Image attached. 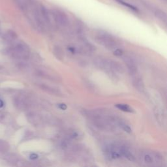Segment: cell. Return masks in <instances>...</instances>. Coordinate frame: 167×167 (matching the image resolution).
I'll return each mask as SVG.
<instances>
[{
  "mask_svg": "<svg viewBox=\"0 0 167 167\" xmlns=\"http://www.w3.org/2000/svg\"><path fill=\"white\" fill-rule=\"evenodd\" d=\"M6 55L12 58L19 60H26L29 59L31 51L29 46L24 42H19L16 45L10 46L5 49Z\"/></svg>",
  "mask_w": 167,
  "mask_h": 167,
  "instance_id": "6da1fadb",
  "label": "cell"
},
{
  "mask_svg": "<svg viewBox=\"0 0 167 167\" xmlns=\"http://www.w3.org/2000/svg\"><path fill=\"white\" fill-rule=\"evenodd\" d=\"M95 41L108 49H114L117 46L114 37L106 31H99L95 35Z\"/></svg>",
  "mask_w": 167,
  "mask_h": 167,
  "instance_id": "7a4b0ae2",
  "label": "cell"
},
{
  "mask_svg": "<svg viewBox=\"0 0 167 167\" xmlns=\"http://www.w3.org/2000/svg\"><path fill=\"white\" fill-rule=\"evenodd\" d=\"M52 16L56 22L60 26L65 27L68 25L69 17L65 12L59 9H55L52 12Z\"/></svg>",
  "mask_w": 167,
  "mask_h": 167,
  "instance_id": "3957f363",
  "label": "cell"
},
{
  "mask_svg": "<svg viewBox=\"0 0 167 167\" xmlns=\"http://www.w3.org/2000/svg\"><path fill=\"white\" fill-rule=\"evenodd\" d=\"M26 119H27L28 122L32 125L33 126L38 127L41 126L44 122V119H43L42 117L39 114L35 112L30 111L26 114Z\"/></svg>",
  "mask_w": 167,
  "mask_h": 167,
  "instance_id": "277c9868",
  "label": "cell"
},
{
  "mask_svg": "<svg viewBox=\"0 0 167 167\" xmlns=\"http://www.w3.org/2000/svg\"><path fill=\"white\" fill-rule=\"evenodd\" d=\"M12 104L19 111H26L30 106V103L28 100L21 96H15L12 99Z\"/></svg>",
  "mask_w": 167,
  "mask_h": 167,
  "instance_id": "5b68a950",
  "label": "cell"
},
{
  "mask_svg": "<svg viewBox=\"0 0 167 167\" xmlns=\"http://www.w3.org/2000/svg\"><path fill=\"white\" fill-rule=\"evenodd\" d=\"M36 75H37L39 77H41L45 80H48V81H50L51 82H61V78H60L59 76L54 74V73L46 71V70H42V69L36 70Z\"/></svg>",
  "mask_w": 167,
  "mask_h": 167,
  "instance_id": "8992f818",
  "label": "cell"
},
{
  "mask_svg": "<svg viewBox=\"0 0 167 167\" xmlns=\"http://www.w3.org/2000/svg\"><path fill=\"white\" fill-rule=\"evenodd\" d=\"M123 61L124 62L130 74L133 76L137 74V67H136L134 60L131 58H130L129 56H125L123 57Z\"/></svg>",
  "mask_w": 167,
  "mask_h": 167,
  "instance_id": "52a82bcc",
  "label": "cell"
},
{
  "mask_svg": "<svg viewBox=\"0 0 167 167\" xmlns=\"http://www.w3.org/2000/svg\"><path fill=\"white\" fill-rule=\"evenodd\" d=\"M39 88L42 89V91L45 92L49 93V94L54 95L56 96H61L62 95V92L58 88L53 87L52 86H49L46 84H38Z\"/></svg>",
  "mask_w": 167,
  "mask_h": 167,
  "instance_id": "ba28073f",
  "label": "cell"
},
{
  "mask_svg": "<svg viewBox=\"0 0 167 167\" xmlns=\"http://www.w3.org/2000/svg\"><path fill=\"white\" fill-rule=\"evenodd\" d=\"M17 38V34L12 30H9L2 35L3 41L6 45H11Z\"/></svg>",
  "mask_w": 167,
  "mask_h": 167,
  "instance_id": "9c48e42d",
  "label": "cell"
},
{
  "mask_svg": "<svg viewBox=\"0 0 167 167\" xmlns=\"http://www.w3.org/2000/svg\"><path fill=\"white\" fill-rule=\"evenodd\" d=\"M108 67L110 71L113 74L116 73H122L123 72V68L122 65L116 61L112 59H108Z\"/></svg>",
  "mask_w": 167,
  "mask_h": 167,
  "instance_id": "30bf717a",
  "label": "cell"
},
{
  "mask_svg": "<svg viewBox=\"0 0 167 167\" xmlns=\"http://www.w3.org/2000/svg\"><path fill=\"white\" fill-rule=\"evenodd\" d=\"M67 138H69L70 140H80L83 137L82 133L77 131L75 129H69L67 132Z\"/></svg>",
  "mask_w": 167,
  "mask_h": 167,
  "instance_id": "8fae6325",
  "label": "cell"
},
{
  "mask_svg": "<svg viewBox=\"0 0 167 167\" xmlns=\"http://www.w3.org/2000/svg\"><path fill=\"white\" fill-rule=\"evenodd\" d=\"M133 84L135 88L140 92H142L144 89V84L143 81L137 74L133 76Z\"/></svg>",
  "mask_w": 167,
  "mask_h": 167,
  "instance_id": "7c38bea8",
  "label": "cell"
},
{
  "mask_svg": "<svg viewBox=\"0 0 167 167\" xmlns=\"http://www.w3.org/2000/svg\"><path fill=\"white\" fill-rule=\"evenodd\" d=\"M39 11L41 12V15L42 19L44 20L46 24H51V15L48 11V9H46L45 6L41 5L39 7Z\"/></svg>",
  "mask_w": 167,
  "mask_h": 167,
  "instance_id": "4fadbf2b",
  "label": "cell"
},
{
  "mask_svg": "<svg viewBox=\"0 0 167 167\" xmlns=\"http://www.w3.org/2000/svg\"><path fill=\"white\" fill-rule=\"evenodd\" d=\"M53 54L56 57V58L59 60V61H62V60L64 59V51H63V50L62 49L61 46L58 45H55L54 48H53Z\"/></svg>",
  "mask_w": 167,
  "mask_h": 167,
  "instance_id": "5bb4252c",
  "label": "cell"
},
{
  "mask_svg": "<svg viewBox=\"0 0 167 167\" xmlns=\"http://www.w3.org/2000/svg\"><path fill=\"white\" fill-rule=\"evenodd\" d=\"M16 4L22 11H27L31 5V0H15Z\"/></svg>",
  "mask_w": 167,
  "mask_h": 167,
  "instance_id": "9a60e30c",
  "label": "cell"
},
{
  "mask_svg": "<svg viewBox=\"0 0 167 167\" xmlns=\"http://www.w3.org/2000/svg\"><path fill=\"white\" fill-rule=\"evenodd\" d=\"M153 14L155 16V17L162 21L164 24L167 22V14L163 10L160 9H153Z\"/></svg>",
  "mask_w": 167,
  "mask_h": 167,
  "instance_id": "2e32d148",
  "label": "cell"
},
{
  "mask_svg": "<svg viewBox=\"0 0 167 167\" xmlns=\"http://www.w3.org/2000/svg\"><path fill=\"white\" fill-rule=\"evenodd\" d=\"M5 159L9 164L15 166L19 161L18 156L15 153H6V155H5Z\"/></svg>",
  "mask_w": 167,
  "mask_h": 167,
  "instance_id": "e0dca14e",
  "label": "cell"
},
{
  "mask_svg": "<svg viewBox=\"0 0 167 167\" xmlns=\"http://www.w3.org/2000/svg\"><path fill=\"white\" fill-rule=\"evenodd\" d=\"M10 149L9 144L5 140L0 139V153H7Z\"/></svg>",
  "mask_w": 167,
  "mask_h": 167,
  "instance_id": "ac0fdd59",
  "label": "cell"
},
{
  "mask_svg": "<svg viewBox=\"0 0 167 167\" xmlns=\"http://www.w3.org/2000/svg\"><path fill=\"white\" fill-rule=\"evenodd\" d=\"M116 107L118 108L120 111L125 112H128V113H131L133 112V109L129 106L128 105L126 104H117L116 105Z\"/></svg>",
  "mask_w": 167,
  "mask_h": 167,
  "instance_id": "d6986e66",
  "label": "cell"
},
{
  "mask_svg": "<svg viewBox=\"0 0 167 167\" xmlns=\"http://www.w3.org/2000/svg\"><path fill=\"white\" fill-rule=\"evenodd\" d=\"M84 149V146L82 144H76L73 145L72 147V150L75 153H81Z\"/></svg>",
  "mask_w": 167,
  "mask_h": 167,
  "instance_id": "ffe728a7",
  "label": "cell"
},
{
  "mask_svg": "<svg viewBox=\"0 0 167 167\" xmlns=\"http://www.w3.org/2000/svg\"><path fill=\"white\" fill-rule=\"evenodd\" d=\"M71 140H70L68 138H65L63 139L62 141L61 142V148L63 149H66L69 148L70 145H71Z\"/></svg>",
  "mask_w": 167,
  "mask_h": 167,
  "instance_id": "44dd1931",
  "label": "cell"
},
{
  "mask_svg": "<svg viewBox=\"0 0 167 167\" xmlns=\"http://www.w3.org/2000/svg\"><path fill=\"white\" fill-rule=\"evenodd\" d=\"M33 137H34V134H33V132L29 130V131L25 132V134L24 135V137H23V139H24V141H28V140H30L33 138Z\"/></svg>",
  "mask_w": 167,
  "mask_h": 167,
  "instance_id": "7402d4cb",
  "label": "cell"
},
{
  "mask_svg": "<svg viewBox=\"0 0 167 167\" xmlns=\"http://www.w3.org/2000/svg\"><path fill=\"white\" fill-rule=\"evenodd\" d=\"M15 166L16 167H32V166L30 165L27 161H23V160H20V159Z\"/></svg>",
  "mask_w": 167,
  "mask_h": 167,
  "instance_id": "603a6c76",
  "label": "cell"
},
{
  "mask_svg": "<svg viewBox=\"0 0 167 167\" xmlns=\"http://www.w3.org/2000/svg\"><path fill=\"white\" fill-rule=\"evenodd\" d=\"M65 159L66 161H67V162H69V163L75 162V160H76V159H75V156L71 155V154H68V155H65Z\"/></svg>",
  "mask_w": 167,
  "mask_h": 167,
  "instance_id": "cb8c5ba5",
  "label": "cell"
},
{
  "mask_svg": "<svg viewBox=\"0 0 167 167\" xmlns=\"http://www.w3.org/2000/svg\"><path fill=\"white\" fill-rule=\"evenodd\" d=\"M16 66L18 67V68L21 69H26L28 67V65L24 62H19L18 63H17V65Z\"/></svg>",
  "mask_w": 167,
  "mask_h": 167,
  "instance_id": "d4e9b609",
  "label": "cell"
},
{
  "mask_svg": "<svg viewBox=\"0 0 167 167\" xmlns=\"http://www.w3.org/2000/svg\"><path fill=\"white\" fill-rule=\"evenodd\" d=\"M122 129L124 130V131L127 133H131V131H132V130H131V128L130 127L127 125H122Z\"/></svg>",
  "mask_w": 167,
  "mask_h": 167,
  "instance_id": "484cf974",
  "label": "cell"
},
{
  "mask_svg": "<svg viewBox=\"0 0 167 167\" xmlns=\"http://www.w3.org/2000/svg\"><path fill=\"white\" fill-rule=\"evenodd\" d=\"M123 51L121 49H119V48H117L116 49L114 52V55H116V56H121L123 55Z\"/></svg>",
  "mask_w": 167,
  "mask_h": 167,
  "instance_id": "4316f807",
  "label": "cell"
},
{
  "mask_svg": "<svg viewBox=\"0 0 167 167\" xmlns=\"http://www.w3.org/2000/svg\"><path fill=\"white\" fill-rule=\"evenodd\" d=\"M29 157L31 160H36L39 158V155L35 153H32L29 155Z\"/></svg>",
  "mask_w": 167,
  "mask_h": 167,
  "instance_id": "83f0119b",
  "label": "cell"
},
{
  "mask_svg": "<svg viewBox=\"0 0 167 167\" xmlns=\"http://www.w3.org/2000/svg\"><path fill=\"white\" fill-rule=\"evenodd\" d=\"M58 106L59 108L63 110V111H65V110H66L67 108V105L64 104V103H60V104L58 105Z\"/></svg>",
  "mask_w": 167,
  "mask_h": 167,
  "instance_id": "f1b7e54d",
  "label": "cell"
},
{
  "mask_svg": "<svg viewBox=\"0 0 167 167\" xmlns=\"http://www.w3.org/2000/svg\"><path fill=\"white\" fill-rule=\"evenodd\" d=\"M145 161L148 163H151L152 162V158L150 157L149 155H146L144 157Z\"/></svg>",
  "mask_w": 167,
  "mask_h": 167,
  "instance_id": "f546056e",
  "label": "cell"
},
{
  "mask_svg": "<svg viewBox=\"0 0 167 167\" xmlns=\"http://www.w3.org/2000/svg\"><path fill=\"white\" fill-rule=\"evenodd\" d=\"M162 1H165V2L167 3V0H162Z\"/></svg>",
  "mask_w": 167,
  "mask_h": 167,
  "instance_id": "4dcf8cb0",
  "label": "cell"
},
{
  "mask_svg": "<svg viewBox=\"0 0 167 167\" xmlns=\"http://www.w3.org/2000/svg\"><path fill=\"white\" fill-rule=\"evenodd\" d=\"M165 26H166V27H167V22H166V24H165Z\"/></svg>",
  "mask_w": 167,
  "mask_h": 167,
  "instance_id": "1f68e13d",
  "label": "cell"
},
{
  "mask_svg": "<svg viewBox=\"0 0 167 167\" xmlns=\"http://www.w3.org/2000/svg\"><path fill=\"white\" fill-rule=\"evenodd\" d=\"M1 31H0V36H1Z\"/></svg>",
  "mask_w": 167,
  "mask_h": 167,
  "instance_id": "d6a6232c",
  "label": "cell"
},
{
  "mask_svg": "<svg viewBox=\"0 0 167 167\" xmlns=\"http://www.w3.org/2000/svg\"><path fill=\"white\" fill-rule=\"evenodd\" d=\"M32 167H39V166H32Z\"/></svg>",
  "mask_w": 167,
  "mask_h": 167,
  "instance_id": "836d02e7",
  "label": "cell"
}]
</instances>
